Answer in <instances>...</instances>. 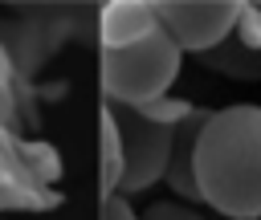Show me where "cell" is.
<instances>
[{
    "label": "cell",
    "mask_w": 261,
    "mask_h": 220,
    "mask_svg": "<svg viewBox=\"0 0 261 220\" xmlns=\"http://www.w3.org/2000/svg\"><path fill=\"white\" fill-rule=\"evenodd\" d=\"M192 175L200 204L216 208L228 220L261 216V106L232 102L212 110L196 139Z\"/></svg>",
    "instance_id": "obj_1"
},
{
    "label": "cell",
    "mask_w": 261,
    "mask_h": 220,
    "mask_svg": "<svg viewBox=\"0 0 261 220\" xmlns=\"http://www.w3.org/2000/svg\"><path fill=\"white\" fill-rule=\"evenodd\" d=\"M188 114H192V102H184V98H163L151 106L110 102L106 122L114 126V134L122 143V163H118V179H114L118 196H139L167 175L171 147H175V134Z\"/></svg>",
    "instance_id": "obj_2"
},
{
    "label": "cell",
    "mask_w": 261,
    "mask_h": 220,
    "mask_svg": "<svg viewBox=\"0 0 261 220\" xmlns=\"http://www.w3.org/2000/svg\"><path fill=\"white\" fill-rule=\"evenodd\" d=\"M184 49L159 24L151 37L126 49H102V90L118 106H151L163 102L171 81L179 77Z\"/></svg>",
    "instance_id": "obj_3"
},
{
    "label": "cell",
    "mask_w": 261,
    "mask_h": 220,
    "mask_svg": "<svg viewBox=\"0 0 261 220\" xmlns=\"http://www.w3.org/2000/svg\"><path fill=\"white\" fill-rule=\"evenodd\" d=\"M159 24L184 53L216 49L241 20V0H155Z\"/></svg>",
    "instance_id": "obj_4"
},
{
    "label": "cell",
    "mask_w": 261,
    "mask_h": 220,
    "mask_svg": "<svg viewBox=\"0 0 261 220\" xmlns=\"http://www.w3.org/2000/svg\"><path fill=\"white\" fill-rule=\"evenodd\" d=\"M196 61L232 81H261V4H241L237 29Z\"/></svg>",
    "instance_id": "obj_5"
},
{
    "label": "cell",
    "mask_w": 261,
    "mask_h": 220,
    "mask_svg": "<svg viewBox=\"0 0 261 220\" xmlns=\"http://www.w3.org/2000/svg\"><path fill=\"white\" fill-rule=\"evenodd\" d=\"M159 29V12L155 0H110L98 12V37L102 49H126L139 45L143 37H151Z\"/></svg>",
    "instance_id": "obj_6"
},
{
    "label": "cell",
    "mask_w": 261,
    "mask_h": 220,
    "mask_svg": "<svg viewBox=\"0 0 261 220\" xmlns=\"http://www.w3.org/2000/svg\"><path fill=\"white\" fill-rule=\"evenodd\" d=\"M208 118H212V106H192V114L184 118V126L175 134L171 163H167V175H163V183L171 187V196L184 200V204H200V187H196V175H192V155H196V139H200V130H204Z\"/></svg>",
    "instance_id": "obj_7"
},
{
    "label": "cell",
    "mask_w": 261,
    "mask_h": 220,
    "mask_svg": "<svg viewBox=\"0 0 261 220\" xmlns=\"http://www.w3.org/2000/svg\"><path fill=\"white\" fill-rule=\"evenodd\" d=\"M139 220H204V212L184 200H155L139 212Z\"/></svg>",
    "instance_id": "obj_8"
},
{
    "label": "cell",
    "mask_w": 261,
    "mask_h": 220,
    "mask_svg": "<svg viewBox=\"0 0 261 220\" xmlns=\"http://www.w3.org/2000/svg\"><path fill=\"white\" fill-rule=\"evenodd\" d=\"M102 220H139V212L130 208V200H126V196L110 191V196H106V204H102Z\"/></svg>",
    "instance_id": "obj_9"
},
{
    "label": "cell",
    "mask_w": 261,
    "mask_h": 220,
    "mask_svg": "<svg viewBox=\"0 0 261 220\" xmlns=\"http://www.w3.org/2000/svg\"><path fill=\"white\" fill-rule=\"evenodd\" d=\"M257 220H261V216H257Z\"/></svg>",
    "instance_id": "obj_10"
}]
</instances>
